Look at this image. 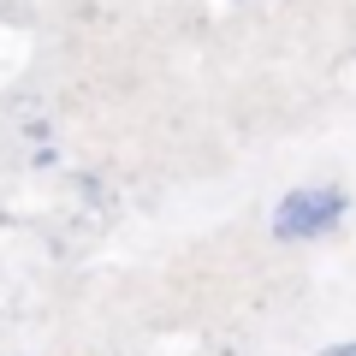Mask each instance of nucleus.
<instances>
[{"mask_svg":"<svg viewBox=\"0 0 356 356\" xmlns=\"http://www.w3.org/2000/svg\"><path fill=\"white\" fill-rule=\"evenodd\" d=\"M344 214V196L339 191H297L280 202V214H273V232L280 238H321V232H332Z\"/></svg>","mask_w":356,"mask_h":356,"instance_id":"f257e3e1","label":"nucleus"},{"mask_svg":"<svg viewBox=\"0 0 356 356\" xmlns=\"http://www.w3.org/2000/svg\"><path fill=\"white\" fill-rule=\"evenodd\" d=\"M321 356H356V344H332V350H321Z\"/></svg>","mask_w":356,"mask_h":356,"instance_id":"f03ea898","label":"nucleus"}]
</instances>
